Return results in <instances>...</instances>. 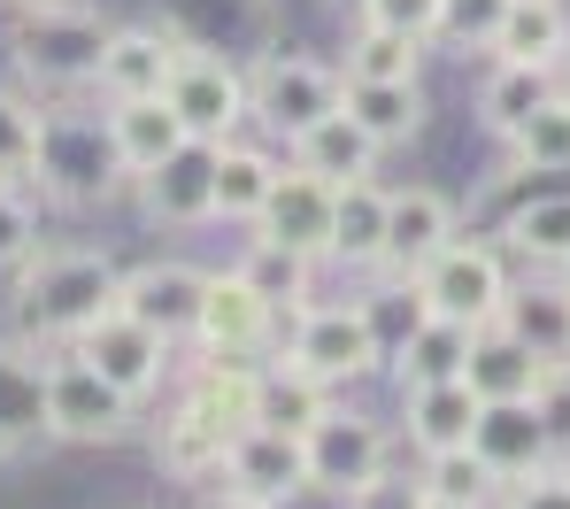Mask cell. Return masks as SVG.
Listing matches in <instances>:
<instances>
[{
    "label": "cell",
    "instance_id": "obj_1",
    "mask_svg": "<svg viewBox=\"0 0 570 509\" xmlns=\"http://www.w3.org/2000/svg\"><path fill=\"white\" fill-rule=\"evenodd\" d=\"M116 286H124V271L100 255V247H39V255H23L16 263V340H31V348H70V340H86L100 316L116 309Z\"/></svg>",
    "mask_w": 570,
    "mask_h": 509
},
{
    "label": "cell",
    "instance_id": "obj_2",
    "mask_svg": "<svg viewBox=\"0 0 570 509\" xmlns=\"http://www.w3.org/2000/svg\"><path fill=\"white\" fill-rule=\"evenodd\" d=\"M8 47H16V70H23L31 86H47V94H78V86H94V78H100L108 23H100V8H86V0H31V8L16 16Z\"/></svg>",
    "mask_w": 570,
    "mask_h": 509
},
{
    "label": "cell",
    "instance_id": "obj_3",
    "mask_svg": "<svg viewBox=\"0 0 570 509\" xmlns=\"http://www.w3.org/2000/svg\"><path fill=\"white\" fill-rule=\"evenodd\" d=\"M285 363L308 371L316 386H355V379H371V371L385 363L379 309L371 302H308V309H293Z\"/></svg>",
    "mask_w": 570,
    "mask_h": 509
},
{
    "label": "cell",
    "instance_id": "obj_4",
    "mask_svg": "<svg viewBox=\"0 0 570 509\" xmlns=\"http://www.w3.org/2000/svg\"><path fill=\"white\" fill-rule=\"evenodd\" d=\"M55 202L70 208H94L108 194H124V155L108 139V116H78V108H55L47 131H39V170H31Z\"/></svg>",
    "mask_w": 570,
    "mask_h": 509
},
{
    "label": "cell",
    "instance_id": "obj_5",
    "mask_svg": "<svg viewBox=\"0 0 570 509\" xmlns=\"http://www.w3.org/2000/svg\"><path fill=\"white\" fill-rule=\"evenodd\" d=\"M416 309L424 316H448V324H501V309H509V263H501V247L493 239H448L424 271H416Z\"/></svg>",
    "mask_w": 570,
    "mask_h": 509
},
{
    "label": "cell",
    "instance_id": "obj_6",
    "mask_svg": "<svg viewBox=\"0 0 570 509\" xmlns=\"http://www.w3.org/2000/svg\"><path fill=\"white\" fill-rule=\"evenodd\" d=\"M340 70H324V62H308V55H285V47H263L255 62H247V116L263 124V131H278L285 147L308 131V124H324L332 108H340Z\"/></svg>",
    "mask_w": 570,
    "mask_h": 509
},
{
    "label": "cell",
    "instance_id": "obj_7",
    "mask_svg": "<svg viewBox=\"0 0 570 509\" xmlns=\"http://www.w3.org/2000/svg\"><path fill=\"white\" fill-rule=\"evenodd\" d=\"M131 417H139V402L124 386H108L78 348H55L47 355V440H86V448H100V440H124Z\"/></svg>",
    "mask_w": 570,
    "mask_h": 509
},
{
    "label": "cell",
    "instance_id": "obj_8",
    "mask_svg": "<svg viewBox=\"0 0 570 509\" xmlns=\"http://www.w3.org/2000/svg\"><path fill=\"white\" fill-rule=\"evenodd\" d=\"M301 456H308V495H355V487H371L385 471V456H393V432H385L379 417H363V409H324L308 432H301Z\"/></svg>",
    "mask_w": 570,
    "mask_h": 509
},
{
    "label": "cell",
    "instance_id": "obj_9",
    "mask_svg": "<svg viewBox=\"0 0 570 509\" xmlns=\"http://www.w3.org/2000/svg\"><path fill=\"white\" fill-rule=\"evenodd\" d=\"M163 101L178 108V124L193 139H239V124H247V70L232 55H216V47H186L178 78L163 86Z\"/></svg>",
    "mask_w": 570,
    "mask_h": 509
},
{
    "label": "cell",
    "instance_id": "obj_10",
    "mask_svg": "<svg viewBox=\"0 0 570 509\" xmlns=\"http://www.w3.org/2000/svg\"><path fill=\"white\" fill-rule=\"evenodd\" d=\"M193 39H178L163 16L155 23H108V47H100V94L108 101H147V94H163L170 78H178V62H186Z\"/></svg>",
    "mask_w": 570,
    "mask_h": 509
},
{
    "label": "cell",
    "instance_id": "obj_11",
    "mask_svg": "<svg viewBox=\"0 0 570 509\" xmlns=\"http://www.w3.org/2000/svg\"><path fill=\"white\" fill-rule=\"evenodd\" d=\"M455 239V202L432 194V186H409V194H385V247H379V278L393 286H416V271Z\"/></svg>",
    "mask_w": 570,
    "mask_h": 509
},
{
    "label": "cell",
    "instance_id": "obj_12",
    "mask_svg": "<svg viewBox=\"0 0 570 509\" xmlns=\"http://www.w3.org/2000/svg\"><path fill=\"white\" fill-rule=\"evenodd\" d=\"M271 340H278V309L263 302L239 271H208L193 348H200V355H263Z\"/></svg>",
    "mask_w": 570,
    "mask_h": 509
},
{
    "label": "cell",
    "instance_id": "obj_13",
    "mask_svg": "<svg viewBox=\"0 0 570 509\" xmlns=\"http://www.w3.org/2000/svg\"><path fill=\"white\" fill-rule=\"evenodd\" d=\"M70 348H78V355L94 363V371L108 379V386H124L131 402H147V394H155V386L170 379V355H178V348H170L163 332L131 324L124 309H108V316H100L94 332H86V340H70Z\"/></svg>",
    "mask_w": 570,
    "mask_h": 509
},
{
    "label": "cell",
    "instance_id": "obj_14",
    "mask_svg": "<svg viewBox=\"0 0 570 509\" xmlns=\"http://www.w3.org/2000/svg\"><path fill=\"white\" fill-rule=\"evenodd\" d=\"M200 286H208V271H193V263H139V271H124L116 309L147 332H163L170 348H186L200 324Z\"/></svg>",
    "mask_w": 570,
    "mask_h": 509
},
{
    "label": "cell",
    "instance_id": "obj_15",
    "mask_svg": "<svg viewBox=\"0 0 570 509\" xmlns=\"http://www.w3.org/2000/svg\"><path fill=\"white\" fill-rule=\"evenodd\" d=\"M332 202H340V186L332 178H316V170H278V186H271V202L255 216V239H278V247H301V255H332Z\"/></svg>",
    "mask_w": 570,
    "mask_h": 509
},
{
    "label": "cell",
    "instance_id": "obj_16",
    "mask_svg": "<svg viewBox=\"0 0 570 509\" xmlns=\"http://www.w3.org/2000/svg\"><path fill=\"white\" fill-rule=\"evenodd\" d=\"M471 456L501 479V487H509V479H532V471H548V463H556L548 424H540V409H532V402H478Z\"/></svg>",
    "mask_w": 570,
    "mask_h": 509
},
{
    "label": "cell",
    "instance_id": "obj_17",
    "mask_svg": "<svg viewBox=\"0 0 570 509\" xmlns=\"http://www.w3.org/2000/svg\"><path fill=\"white\" fill-rule=\"evenodd\" d=\"M224 479L285 509L293 495H308V456H301V432H285V424H247V432H232Z\"/></svg>",
    "mask_w": 570,
    "mask_h": 509
},
{
    "label": "cell",
    "instance_id": "obj_18",
    "mask_svg": "<svg viewBox=\"0 0 570 509\" xmlns=\"http://www.w3.org/2000/svg\"><path fill=\"white\" fill-rule=\"evenodd\" d=\"M163 23L193 39V47H216V55H263L271 47V23L278 8L271 0H163Z\"/></svg>",
    "mask_w": 570,
    "mask_h": 509
},
{
    "label": "cell",
    "instance_id": "obj_19",
    "mask_svg": "<svg viewBox=\"0 0 570 509\" xmlns=\"http://www.w3.org/2000/svg\"><path fill=\"white\" fill-rule=\"evenodd\" d=\"M216 147L224 139H186L163 170H147L139 178V202H147V216L155 224H208L216 216Z\"/></svg>",
    "mask_w": 570,
    "mask_h": 509
},
{
    "label": "cell",
    "instance_id": "obj_20",
    "mask_svg": "<svg viewBox=\"0 0 570 509\" xmlns=\"http://www.w3.org/2000/svg\"><path fill=\"white\" fill-rule=\"evenodd\" d=\"M178 402L200 409L216 432H247V424H263V363L255 355H200Z\"/></svg>",
    "mask_w": 570,
    "mask_h": 509
},
{
    "label": "cell",
    "instance_id": "obj_21",
    "mask_svg": "<svg viewBox=\"0 0 570 509\" xmlns=\"http://www.w3.org/2000/svg\"><path fill=\"white\" fill-rule=\"evenodd\" d=\"M556 363H540L509 324H485L471 332V363H463V379H471L478 402H532L540 394V379H548Z\"/></svg>",
    "mask_w": 570,
    "mask_h": 509
},
{
    "label": "cell",
    "instance_id": "obj_22",
    "mask_svg": "<svg viewBox=\"0 0 570 509\" xmlns=\"http://www.w3.org/2000/svg\"><path fill=\"white\" fill-rule=\"evenodd\" d=\"M47 440V355L31 340H0V456Z\"/></svg>",
    "mask_w": 570,
    "mask_h": 509
},
{
    "label": "cell",
    "instance_id": "obj_23",
    "mask_svg": "<svg viewBox=\"0 0 570 509\" xmlns=\"http://www.w3.org/2000/svg\"><path fill=\"white\" fill-rule=\"evenodd\" d=\"M471 424H478L471 379H440V386H409V394H401V432H409L416 456L471 448Z\"/></svg>",
    "mask_w": 570,
    "mask_h": 509
},
{
    "label": "cell",
    "instance_id": "obj_24",
    "mask_svg": "<svg viewBox=\"0 0 570 509\" xmlns=\"http://www.w3.org/2000/svg\"><path fill=\"white\" fill-rule=\"evenodd\" d=\"M108 139H116V155H124V170H131V186H139L147 170H163V163L186 147L193 131L178 124V108L163 101V94H147V101H108Z\"/></svg>",
    "mask_w": 570,
    "mask_h": 509
},
{
    "label": "cell",
    "instance_id": "obj_25",
    "mask_svg": "<svg viewBox=\"0 0 570 509\" xmlns=\"http://www.w3.org/2000/svg\"><path fill=\"white\" fill-rule=\"evenodd\" d=\"M393 363V386H440V379H463L471 363V324H448V316H409L401 348L385 355Z\"/></svg>",
    "mask_w": 570,
    "mask_h": 509
},
{
    "label": "cell",
    "instance_id": "obj_26",
    "mask_svg": "<svg viewBox=\"0 0 570 509\" xmlns=\"http://www.w3.org/2000/svg\"><path fill=\"white\" fill-rule=\"evenodd\" d=\"M501 324H509L540 363H570V278L548 271V278H532V286H509Z\"/></svg>",
    "mask_w": 570,
    "mask_h": 509
},
{
    "label": "cell",
    "instance_id": "obj_27",
    "mask_svg": "<svg viewBox=\"0 0 570 509\" xmlns=\"http://www.w3.org/2000/svg\"><path fill=\"white\" fill-rule=\"evenodd\" d=\"M379 155H385V147L355 124V116H347V108H332L324 124H308V131L293 139V163H301V170H316V178H332V186L371 178V170H379Z\"/></svg>",
    "mask_w": 570,
    "mask_h": 509
},
{
    "label": "cell",
    "instance_id": "obj_28",
    "mask_svg": "<svg viewBox=\"0 0 570 509\" xmlns=\"http://www.w3.org/2000/svg\"><path fill=\"white\" fill-rule=\"evenodd\" d=\"M224 456H232V432H216L200 409H170L163 417V432H155V463H163V479H178V487H208V479H224Z\"/></svg>",
    "mask_w": 570,
    "mask_h": 509
},
{
    "label": "cell",
    "instance_id": "obj_29",
    "mask_svg": "<svg viewBox=\"0 0 570 509\" xmlns=\"http://www.w3.org/2000/svg\"><path fill=\"white\" fill-rule=\"evenodd\" d=\"M563 55H570V8L563 0H509V8H501L493 62H540V70H563Z\"/></svg>",
    "mask_w": 570,
    "mask_h": 509
},
{
    "label": "cell",
    "instance_id": "obj_30",
    "mask_svg": "<svg viewBox=\"0 0 570 509\" xmlns=\"http://www.w3.org/2000/svg\"><path fill=\"white\" fill-rule=\"evenodd\" d=\"M556 94H563L556 70H540V62H493L485 86H478V116H485L493 139H517V124H524L540 101H556Z\"/></svg>",
    "mask_w": 570,
    "mask_h": 509
},
{
    "label": "cell",
    "instance_id": "obj_31",
    "mask_svg": "<svg viewBox=\"0 0 570 509\" xmlns=\"http://www.w3.org/2000/svg\"><path fill=\"white\" fill-rule=\"evenodd\" d=\"M347 86V78H340ZM340 108L379 139V147H409L424 131V78H401V86H347Z\"/></svg>",
    "mask_w": 570,
    "mask_h": 509
},
{
    "label": "cell",
    "instance_id": "obj_32",
    "mask_svg": "<svg viewBox=\"0 0 570 509\" xmlns=\"http://www.w3.org/2000/svg\"><path fill=\"white\" fill-rule=\"evenodd\" d=\"M278 155L271 147H247V139H224L216 147V216H239V224H255L263 202H271V186H278Z\"/></svg>",
    "mask_w": 570,
    "mask_h": 509
},
{
    "label": "cell",
    "instance_id": "obj_33",
    "mask_svg": "<svg viewBox=\"0 0 570 509\" xmlns=\"http://www.w3.org/2000/svg\"><path fill=\"white\" fill-rule=\"evenodd\" d=\"M501 247L524 255L532 271H563L570 263V194H540V202L501 216Z\"/></svg>",
    "mask_w": 570,
    "mask_h": 509
},
{
    "label": "cell",
    "instance_id": "obj_34",
    "mask_svg": "<svg viewBox=\"0 0 570 509\" xmlns=\"http://www.w3.org/2000/svg\"><path fill=\"white\" fill-rule=\"evenodd\" d=\"M340 78H347V86H401V78H424V39H401V31L355 16V31H347V70H340Z\"/></svg>",
    "mask_w": 570,
    "mask_h": 509
},
{
    "label": "cell",
    "instance_id": "obj_35",
    "mask_svg": "<svg viewBox=\"0 0 570 509\" xmlns=\"http://www.w3.org/2000/svg\"><path fill=\"white\" fill-rule=\"evenodd\" d=\"M239 278L278 309V316H293V309H308V294H316V255L278 247V239H255V247L239 255Z\"/></svg>",
    "mask_w": 570,
    "mask_h": 509
},
{
    "label": "cell",
    "instance_id": "obj_36",
    "mask_svg": "<svg viewBox=\"0 0 570 509\" xmlns=\"http://www.w3.org/2000/svg\"><path fill=\"white\" fill-rule=\"evenodd\" d=\"M379 247H385V186L379 178H355V186H340V202H332V255L355 263V271H371Z\"/></svg>",
    "mask_w": 570,
    "mask_h": 509
},
{
    "label": "cell",
    "instance_id": "obj_37",
    "mask_svg": "<svg viewBox=\"0 0 570 509\" xmlns=\"http://www.w3.org/2000/svg\"><path fill=\"white\" fill-rule=\"evenodd\" d=\"M509 170H570V86L517 124V139H509Z\"/></svg>",
    "mask_w": 570,
    "mask_h": 509
},
{
    "label": "cell",
    "instance_id": "obj_38",
    "mask_svg": "<svg viewBox=\"0 0 570 509\" xmlns=\"http://www.w3.org/2000/svg\"><path fill=\"white\" fill-rule=\"evenodd\" d=\"M332 409V386H316L308 371H293V363H263V424H285V432H308L316 417Z\"/></svg>",
    "mask_w": 570,
    "mask_h": 509
},
{
    "label": "cell",
    "instance_id": "obj_39",
    "mask_svg": "<svg viewBox=\"0 0 570 509\" xmlns=\"http://www.w3.org/2000/svg\"><path fill=\"white\" fill-rule=\"evenodd\" d=\"M416 479H424V495H440V502H493V495H501V479H493V471H485V463H478L471 448H448V456H424V471H416Z\"/></svg>",
    "mask_w": 570,
    "mask_h": 509
},
{
    "label": "cell",
    "instance_id": "obj_40",
    "mask_svg": "<svg viewBox=\"0 0 570 509\" xmlns=\"http://www.w3.org/2000/svg\"><path fill=\"white\" fill-rule=\"evenodd\" d=\"M39 131H47V108H31L23 94H0V178L39 170Z\"/></svg>",
    "mask_w": 570,
    "mask_h": 509
},
{
    "label": "cell",
    "instance_id": "obj_41",
    "mask_svg": "<svg viewBox=\"0 0 570 509\" xmlns=\"http://www.w3.org/2000/svg\"><path fill=\"white\" fill-rule=\"evenodd\" d=\"M363 23H385V31H401V39H440V23H448V0H363L355 8Z\"/></svg>",
    "mask_w": 570,
    "mask_h": 509
},
{
    "label": "cell",
    "instance_id": "obj_42",
    "mask_svg": "<svg viewBox=\"0 0 570 509\" xmlns=\"http://www.w3.org/2000/svg\"><path fill=\"white\" fill-rule=\"evenodd\" d=\"M39 247V216L23 202V178H0V271H16Z\"/></svg>",
    "mask_w": 570,
    "mask_h": 509
},
{
    "label": "cell",
    "instance_id": "obj_43",
    "mask_svg": "<svg viewBox=\"0 0 570 509\" xmlns=\"http://www.w3.org/2000/svg\"><path fill=\"white\" fill-rule=\"evenodd\" d=\"M501 8L509 0H448V23H440V39L448 47H463V55H493V31H501Z\"/></svg>",
    "mask_w": 570,
    "mask_h": 509
},
{
    "label": "cell",
    "instance_id": "obj_44",
    "mask_svg": "<svg viewBox=\"0 0 570 509\" xmlns=\"http://www.w3.org/2000/svg\"><path fill=\"white\" fill-rule=\"evenodd\" d=\"M532 409H540V424H548V448H556V463H570V363H556V371L540 379Z\"/></svg>",
    "mask_w": 570,
    "mask_h": 509
},
{
    "label": "cell",
    "instance_id": "obj_45",
    "mask_svg": "<svg viewBox=\"0 0 570 509\" xmlns=\"http://www.w3.org/2000/svg\"><path fill=\"white\" fill-rule=\"evenodd\" d=\"M501 509H570V463H548L532 479H509L501 487Z\"/></svg>",
    "mask_w": 570,
    "mask_h": 509
},
{
    "label": "cell",
    "instance_id": "obj_46",
    "mask_svg": "<svg viewBox=\"0 0 570 509\" xmlns=\"http://www.w3.org/2000/svg\"><path fill=\"white\" fill-rule=\"evenodd\" d=\"M347 509H424V479H409V471H379L371 487H355Z\"/></svg>",
    "mask_w": 570,
    "mask_h": 509
},
{
    "label": "cell",
    "instance_id": "obj_47",
    "mask_svg": "<svg viewBox=\"0 0 570 509\" xmlns=\"http://www.w3.org/2000/svg\"><path fill=\"white\" fill-rule=\"evenodd\" d=\"M193 509H278V502H263V495H247V487H232V479H208Z\"/></svg>",
    "mask_w": 570,
    "mask_h": 509
},
{
    "label": "cell",
    "instance_id": "obj_48",
    "mask_svg": "<svg viewBox=\"0 0 570 509\" xmlns=\"http://www.w3.org/2000/svg\"><path fill=\"white\" fill-rule=\"evenodd\" d=\"M424 509H478V502H440V495H424Z\"/></svg>",
    "mask_w": 570,
    "mask_h": 509
},
{
    "label": "cell",
    "instance_id": "obj_49",
    "mask_svg": "<svg viewBox=\"0 0 570 509\" xmlns=\"http://www.w3.org/2000/svg\"><path fill=\"white\" fill-rule=\"evenodd\" d=\"M347 8H363V0H347Z\"/></svg>",
    "mask_w": 570,
    "mask_h": 509
},
{
    "label": "cell",
    "instance_id": "obj_50",
    "mask_svg": "<svg viewBox=\"0 0 570 509\" xmlns=\"http://www.w3.org/2000/svg\"><path fill=\"white\" fill-rule=\"evenodd\" d=\"M16 8H31V0H16Z\"/></svg>",
    "mask_w": 570,
    "mask_h": 509
},
{
    "label": "cell",
    "instance_id": "obj_51",
    "mask_svg": "<svg viewBox=\"0 0 570 509\" xmlns=\"http://www.w3.org/2000/svg\"><path fill=\"white\" fill-rule=\"evenodd\" d=\"M563 278H570V263H563Z\"/></svg>",
    "mask_w": 570,
    "mask_h": 509
}]
</instances>
